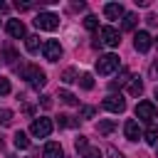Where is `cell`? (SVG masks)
Returning <instances> with one entry per match:
<instances>
[{
	"label": "cell",
	"mask_w": 158,
	"mask_h": 158,
	"mask_svg": "<svg viewBox=\"0 0 158 158\" xmlns=\"http://www.w3.org/2000/svg\"><path fill=\"white\" fill-rule=\"evenodd\" d=\"M22 77H25V79L30 81V86H32V89H37V91L47 84V74H44L40 67H35V64L25 67V69H22Z\"/></svg>",
	"instance_id": "cell-1"
},
{
	"label": "cell",
	"mask_w": 158,
	"mask_h": 158,
	"mask_svg": "<svg viewBox=\"0 0 158 158\" xmlns=\"http://www.w3.org/2000/svg\"><path fill=\"white\" fill-rule=\"evenodd\" d=\"M118 69V57L116 54H101L99 59H96V72L101 74V77H109V74H114Z\"/></svg>",
	"instance_id": "cell-2"
},
{
	"label": "cell",
	"mask_w": 158,
	"mask_h": 158,
	"mask_svg": "<svg viewBox=\"0 0 158 158\" xmlns=\"http://www.w3.org/2000/svg\"><path fill=\"white\" fill-rule=\"evenodd\" d=\"M52 128H54L52 118H47V116H40V118H35V121H32V126H30V133H32L35 138H47V136L52 133Z\"/></svg>",
	"instance_id": "cell-3"
},
{
	"label": "cell",
	"mask_w": 158,
	"mask_h": 158,
	"mask_svg": "<svg viewBox=\"0 0 158 158\" xmlns=\"http://www.w3.org/2000/svg\"><path fill=\"white\" fill-rule=\"evenodd\" d=\"M99 44H104V47H118V44H121V35H118V30L111 27V25L101 27V30H99Z\"/></svg>",
	"instance_id": "cell-4"
},
{
	"label": "cell",
	"mask_w": 158,
	"mask_h": 158,
	"mask_svg": "<svg viewBox=\"0 0 158 158\" xmlns=\"http://www.w3.org/2000/svg\"><path fill=\"white\" fill-rule=\"evenodd\" d=\"M35 27H37V30H47V32H52V30L59 27V17H57L54 12H40V15L35 17Z\"/></svg>",
	"instance_id": "cell-5"
},
{
	"label": "cell",
	"mask_w": 158,
	"mask_h": 158,
	"mask_svg": "<svg viewBox=\"0 0 158 158\" xmlns=\"http://www.w3.org/2000/svg\"><path fill=\"white\" fill-rule=\"evenodd\" d=\"M42 54H44L47 62H59V59H62V44H59L57 40H47V42L42 44Z\"/></svg>",
	"instance_id": "cell-6"
},
{
	"label": "cell",
	"mask_w": 158,
	"mask_h": 158,
	"mask_svg": "<svg viewBox=\"0 0 158 158\" xmlns=\"http://www.w3.org/2000/svg\"><path fill=\"white\" fill-rule=\"evenodd\" d=\"M136 118L151 123V121L156 118V104H153V101H138V106H136Z\"/></svg>",
	"instance_id": "cell-7"
},
{
	"label": "cell",
	"mask_w": 158,
	"mask_h": 158,
	"mask_svg": "<svg viewBox=\"0 0 158 158\" xmlns=\"http://www.w3.org/2000/svg\"><path fill=\"white\" fill-rule=\"evenodd\" d=\"M101 106H104L106 111H111V114H121V111L126 109V101H123L121 94H109V96L101 101Z\"/></svg>",
	"instance_id": "cell-8"
},
{
	"label": "cell",
	"mask_w": 158,
	"mask_h": 158,
	"mask_svg": "<svg viewBox=\"0 0 158 158\" xmlns=\"http://www.w3.org/2000/svg\"><path fill=\"white\" fill-rule=\"evenodd\" d=\"M151 44H153V40H151V35H148L146 30H138V32L133 35V47H136V52H148Z\"/></svg>",
	"instance_id": "cell-9"
},
{
	"label": "cell",
	"mask_w": 158,
	"mask_h": 158,
	"mask_svg": "<svg viewBox=\"0 0 158 158\" xmlns=\"http://www.w3.org/2000/svg\"><path fill=\"white\" fill-rule=\"evenodd\" d=\"M5 30H7V35H10V37H15V40L27 37V30H25V22H22V20H7Z\"/></svg>",
	"instance_id": "cell-10"
},
{
	"label": "cell",
	"mask_w": 158,
	"mask_h": 158,
	"mask_svg": "<svg viewBox=\"0 0 158 158\" xmlns=\"http://www.w3.org/2000/svg\"><path fill=\"white\" fill-rule=\"evenodd\" d=\"M123 136H126L128 141H138V138H143V131H141V126H138L136 118H128V121L123 123Z\"/></svg>",
	"instance_id": "cell-11"
},
{
	"label": "cell",
	"mask_w": 158,
	"mask_h": 158,
	"mask_svg": "<svg viewBox=\"0 0 158 158\" xmlns=\"http://www.w3.org/2000/svg\"><path fill=\"white\" fill-rule=\"evenodd\" d=\"M104 15H106V20H118V17L126 15V10H123L121 2H106L104 5Z\"/></svg>",
	"instance_id": "cell-12"
},
{
	"label": "cell",
	"mask_w": 158,
	"mask_h": 158,
	"mask_svg": "<svg viewBox=\"0 0 158 158\" xmlns=\"http://www.w3.org/2000/svg\"><path fill=\"white\" fill-rule=\"evenodd\" d=\"M42 158H64V151H62V146L57 141H49L44 146V151H42Z\"/></svg>",
	"instance_id": "cell-13"
},
{
	"label": "cell",
	"mask_w": 158,
	"mask_h": 158,
	"mask_svg": "<svg viewBox=\"0 0 158 158\" xmlns=\"http://www.w3.org/2000/svg\"><path fill=\"white\" fill-rule=\"evenodd\" d=\"M42 44H44V42H40V37H37V35H27V37H25V47H27V52H30V54H35Z\"/></svg>",
	"instance_id": "cell-14"
},
{
	"label": "cell",
	"mask_w": 158,
	"mask_h": 158,
	"mask_svg": "<svg viewBox=\"0 0 158 158\" xmlns=\"http://www.w3.org/2000/svg\"><path fill=\"white\" fill-rule=\"evenodd\" d=\"M128 94H131V96H141V94H143V81H141V77H131V81H128Z\"/></svg>",
	"instance_id": "cell-15"
},
{
	"label": "cell",
	"mask_w": 158,
	"mask_h": 158,
	"mask_svg": "<svg viewBox=\"0 0 158 158\" xmlns=\"http://www.w3.org/2000/svg\"><path fill=\"white\" fill-rule=\"evenodd\" d=\"M12 143H15V148H20V151L30 148V138H27V133H25V131H17V133L12 136Z\"/></svg>",
	"instance_id": "cell-16"
},
{
	"label": "cell",
	"mask_w": 158,
	"mask_h": 158,
	"mask_svg": "<svg viewBox=\"0 0 158 158\" xmlns=\"http://www.w3.org/2000/svg\"><path fill=\"white\" fill-rule=\"evenodd\" d=\"M143 141L151 143V146H156V143H158V128H156V126H148V128L143 131Z\"/></svg>",
	"instance_id": "cell-17"
},
{
	"label": "cell",
	"mask_w": 158,
	"mask_h": 158,
	"mask_svg": "<svg viewBox=\"0 0 158 158\" xmlns=\"http://www.w3.org/2000/svg\"><path fill=\"white\" fill-rule=\"evenodd\" d=\"M114 128H116V123H114L111 118H106V121H99V123H96V131H99V133H104V136H109Z\"/></svg>",
	"instance_id": "cell-18"
},
{
	"label": "cell",
	"mask_w": 158,
	"mask_h": 158,
	"mask_svg": "<svg viewBox=\"0 0 158 158\" xmlns=\"http://www.w3.org/2000/svg\"><path fill=\"white\" fill-rule=\"evenodd\" d=\"M136 25H138V15L126 12L123 15V30H136Z\"/></svg>",
	"instance_id": "cell-19"
},
{
	"label": "cell",
	"mask_w": 158,
	"mask_h": 158,
	"mask_svg": "<svg viewBox=\"0 0 158 158\" xmlns=\"http://www.w3.org/2000/svg\"><path fill=\"white\" fill-rule=\"evenodd\" d=\"M62 81H64V84L79 81V77H77V69H72V67H69V69H64V72H62Z\"/></svg>",
	"instance_id": "cell-20"
},
{
	"label": "cell",
	"mask_w": 158,
	"mask_h": 158,
	"mask_svg": "<svg viewBox=\"0 0 158 158\" xmlns=\"http://www.w3.org/2000/svg\"><path fill=\"white\" fill-rule=\"evenodd\" d=\"M128 77H131V74H128V69H121L118 79H114V81H111V89H118V86H123V84L128 81Z\"/></svg>",
	"instance_id": "cell-21"
},
{
	"label": "cell",
	"mask_w": 158,
	"mask_h": 158,
	"mask_svg": "<svg viewBox=\"0 0 158 158\" xmlns=\"http://www.w3.org/2000/svg\"><path fill=\"white\" fill-rule=\"evenodd\" d=\"M79 84H81V89L89 91V89H94V77H91V74H81V77H79Z\"/></svg>",
	"instance_id": "cell-22"
},
{
	"label": "cell",
	"mask_w": 158,
	"mask_h": 158,
	"mask_svg": "<svg viewBox=\"0 0 158 158\" xmlns=\"http://www.w3.org/2000/svg\"><path fill=\"white\" fill-rule=\"evenodd\" d=\"M84 27L94 32V30L99 27V20H96V15H86V17H84Z\"/></svg>",
	"instance_id": "cell-23"
},
{
	"label": "cell",
	"mask_w": 158,
	"mask_h": 158,
	"mask_svg": "<svg viewBox=\"0 0 158 158\" xmlns=\"http://www.w3.org/2000/svg\"><path fill=\"white\" fill-rule=\"evenodd\" d=\"M12 123V111L10 109H2L0 111V126H10Z\"/></svg>",
	"instance_id": "cell-24"
},
{
	"label": "cell",
	"mask_w": 158,
	"mask_h": 158,
	"mask_svg": "<svg viewBox=\"0 0 158 158\" xmlns=\"http://www.w3.org/2000/svg\"><path fill=\"white\" fill-rule=\"evenodd\" d=\"M59 99H62L64 104H69V106H74V104H77V96H74L72 91H59Z\"/></svg>",
	"instance_id": "cell-25"
},
{
	"label": "cell",
	"mask_w": 158,
	"mask_h": 158,
	"mask_svg": "<svg viewBox=\"0 0 158 158\" xmlns=\"http://www.w3.org/2000/svg\"><path fill=\"white\" fill-rule=\"evenodd\" d=\"M79 121L77 118H72V116H59V126H64V128H74Z\"/></svg>",
	"instance_id": "cell-26"
},
{
	"label": "cell",
	"mask_w": 158,
	"mask_h": 158,
	"mask_svg": "<svg viewBox=\"0 0 158 158\" xmlns=\"http://www.w3.org/2000/svg\"><path fill=\"white\" fill-rule=\"evenodd\" d=\"M74 148H77L79 153H84V151L89 148V146H86V136H77V138H74Z\"/></svg>",
	"instance_id": "cell-27"
},
{
	"label": "cell",
	"mask_w": 158,
	"mask_h": 158,
	"mask_svg": "<svg viewBox=\"0 0 158 158\" xmlns=\"http://www.w3.org/2000/svg\"><path fill=\"white\" fill-rule=\"evenodd\" d=\"M94 116H96L94 106H81V118H94Z\"/></svg>",
	"instance_id": "cell-28"
},
{
	"label": "cell",
	"mask_w": 158,
	"mask_h": 158,
	"mask_svg": "<svg viewBox=\"0 0 158 158\" xmlns=\"http://www.w3.org/2000/svg\"><path fill=\"white\" fill-rule=\"evenodd\" d=\"M5 94H10V79L0 77V96H5Z\"/></svg>",
	"instance_id": "cell-29"
},
{
	"label": "cell",
	"mask_w": 158,
	"mask_h": 158,
	"mask_svg": "<svg viewBox=\"0 0 158 158\" xmlns=\"http://www.w3.org/2000/svg\"><path fill=\"white\" fill-rule=\"evenodd\" d=\"M81 158H101V151H99V148H86V151L81 153Z\"/></svg>",
	"instance_id": "cell-30"
},
{
	"label": "cell",
	"mask_w": 158,
	"mask_h": 158,
	"mask_svg": "<svg viewBox=\"0 0 158 158\" xmlns=\"http://www.w3.org/2000/svg\"><path fill=\"white\" fill-rule=\"evenodd\" d=\"M106 156H109V158H123V153H121L118 148H114V146L106 148Z\"/></svg>",
	"instance_id": "cell-31"
},
{
	"label": "cell",
	"mask_w": 158,
	"mask_h": 158,
	"mask_svg": "<svg viewBox=\"0 0 158 158\" xmlns=\"http://www.w3.org/2000/svg\"><path fill=\"white\" fill-rule=\"evenodd\" d=\"M15 59H17L15 49H5V62H7V64H15Z\"/></svg>",
	"instance_id": "cell-32"
},
{
	"label": "cell",
	"mask_w": 158,
	"mask_h": 158,
	"mask_svg": "<svg viewBox=\"0 0 158 158\" xmlns=\"http://www.w3.org/2000/svg\"><path fill=\"white\" fill-rule=\"evenodd\" d=\"M151 77H158V59H153L151 64Z\"/></svg>",
	"instance_id": "cell-33"
},
{
	"label": "cell",
	"mask_w": 158,
	"mask_h": 158,
	"mask_svg": "<svg viewBox=\"0 0 158 158\" xmlns=\"http://www.w3.org/2000/svg\"><path fill=\"white\" fill-rule=\"evenodd\" d=\"M42 106L49 109V106H52V96H42Z\"/></svg>",
	"instance_id": "cell-34"
},
{
	"label": "cell",
	"mask_w": 158,
	"mask_h": 158,
	"mask_svg": "<svg viewBox=\"0 0 158 158\" xmlns=\"http://www.w3.org/2000/svg\"><path fill=\"white\" fill-rule=\"evenodd\" d=\"M146 22H148V25H156V22H158V17H156V15H148V17H146Z\"/></svg>",
	"instance_id": "cell-35"
},
{
	"label": "cell",
	"mask_w": 158,
	"mask_h": 158,
	"mask_svg": "<svg viewBox=\"0 0 158 158\" xmlns=\"http://www.w3.org/2000/svg\"><path fill=\"white\" fill-rule=\"evenodd\" d=\"M0 10H5V2H0Z\"/></svg>",
	"instance_id": "cell-36"
},
{
	"label": "cell",
	"mask_w": 158,
	"mask_h": 158,
	"mask_svg": "<svg viewBox=\"0 0 158 158\" xmlns=\"http://www.w3.org/2000/svg\"><path fill=\"white\" fill-rule=\"evenodd\" d=\"M153 94H156V99H158V86H156V91H153Z\"/></svg>",
	"instance_id": "cell-37"
},
{
	"label": "cell",
	"mask_w": 158,
	"mask_h": 158,
	"mask_svg": "<svg viewBox=\"0 0 158 158\" xmlns=\"http://www.w3.org/2000/svg\"><path fill=\"white\" fill-rule=\"evenodd\" d=\"M156 44H158V40H156Z\"/></svg>",
	"instance_id": "cell-38"
}]
</instances>
